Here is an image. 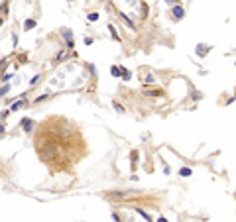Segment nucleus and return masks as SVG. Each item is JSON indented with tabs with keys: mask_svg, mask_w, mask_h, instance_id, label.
I'll return each instance as SVG.
<instances>
[{
	"mask_svg": "<svg viewBox=\"0 0 236 222\" xmlns=\"http://www.w3.org/2000/svg\"><path fill=\"white\" fill-rule=\"evenodd\" d=\"M63 40L67 41V47L69 49H75V43H73V32H69V29H63Z\"/></svg>",
	"mask_w": 236,
	"mask_h": 222,
	"instance_id": "obj_1",
	"label": "nucleus"
},
{
	"mask_svg": "<svg viewBox=\"0 0 236 222\" xmlns=\"http://www.w3.org/2000/svg\"><path fill=\"white\" fill-rule=\"evenodd\" d=\"M171 16H173V20H181L185 16V10L181 6H171Z\"/></svg>",
	"mask_w": 236,
	"mask_h": 222,
	"instance_id": "obj_2",
	"label": "nucleus"
},
{
	"mask_svg": "<svg viewBox=\"0 0 236 222\" xmlns=\"http://www.w3.org/2000/svg\"><path fill=\"white\" fill-rule=\"evenodd\" d=\"M20 126H22V128H24L26 132H32V128H34V120H30V118H22Z\"/></svg>",
	"mask_w": 236,
	"mask_h": 222,
	"instance_id": "obj_3",
	"label": "nucleus"
},
{
	"mask_svg": "<svg viewBox=\"0 0 236 222\" xmlns=\"http://www.w3.org/2000/svg\"><path fill=\"white\" fill-rule=\"evenodd\" d=\"M24 106H26V100H18V102H14V104L10 106V112H16V110L24 108Z\"/></svg>",
	"mask_w": 236,
	"mask_h": 222,
	"instance_id": "obj_4",
	"label": "nucleus"
},
{
	"mask_svg": "<svg viewBox=\"0 0 236 222\" xmlns=\"http://www.w3.org/2000/svg\"><path fill=\"white\" fill-rule=\"evenodd\" d=\"M126 195H130V191H118V193H108V197H110V198H122V197H126Z\"/></svg>",
	"mask_w": 236,
	"mask_h": 222,
	"instance_id": "obj_5",
	"label": "nucleus"
},
{
	"mask_svg": "<svg viewBox=\"0 0 236 222\" xmlns=\"http://www.w3.org/2000/svg\"><path fill=\"white\" fill-rule=\"evenodd\" d=\"M191 173H193V171H191L189 167H181V169H179V175H181V177H189Z\"/></svg>",
	"mask_w": 236,
	"mask_h": 222,
	"instance_id": "obj_6",
	"label": "nucleus"
},
{
	"mask_svg": "<svg viewBox=\"0 0 236 222\" xmlns=\"http://www.w3.org/2000/svg\"><path fill=\"white\" fill-rule=\"evenodd\" d=\"M32 28H35V20H26L24 22V29H32Z\"/></svg>",
	"mask_w": 236,
	"mask_h": 222,
	"instance_id": "obj_7",
	"label": "nucleus"
},
{
	"mask_svg": "<svg viewBox=\"0 0 236 222\" xmlns=\"http://www.w3.org/2000/svg\"><path fill=\"white\" fill-rule=\"evenodd\" d=\"M144 83H146V85H152V83H156V79H153V75H152V73H148V75L144 77Z\"/></svg>",
	"mask_w": 236,
	"mask_h": 222,
	"instance_id": "obj_8",
	"label": "nucleus"
},
{
	"mask_svg": "<svg viewBox=\"0 0 236 222\" xmlns=\"http://www.w3.org/2000/svg\"><path fill=\"white\" fill-rule=\"evenodd\" d=\"M110 73H112V77H120L122 75V69L120 67H110Z\"/></svg>",
	"mask_w": 236,
	"mask_h": 222,
	"instance_id": "obj_9",
	"label": "nucleus"
},
{
	"mask_svg": "<svg viewBox=\"0 0 236 222\" xmlns=\"http://www.w3.org/2000/svg\"><path fill=\"white\" fill-rule=\"evenodd\" d=\"M136 212H138V214H142V216H144V218H146L148 222H152V218H150V214H148V212H144L142 209H140V206H136Z\"/></svg>",
	"mask_w": 236,
	"mask_h": 222,
	"instance_id": "obj_10",
	"label": "nucleus"
},
{
	"mask_svg": "<svg viewBox=\"0 0 236 222\" xmlns=\"http://www.w3.org/2000/svg\"><path fill=\"white\" fill-rule=\"evenodd\" d=\"M10 92V85H4V87H0V98L4 97V94H8Z\"/></svg>",
	"mask_w": 236,
	"mask_h": 222,
	"instance_id": "obj_11",
	"label": "nucleus"
},
{
	"mask_svg": "<svg viewBox=\"0 0 236 222\" xmlns=\"http://www.w3.org/2000/svg\"><path fill=\"white\" fill-rule=\"evenodd\" d=\"M197 53L199 55H206V45H199L197 47Z\"/></svg>",
	"mask_w": 236,
	"mask_h": 222,
	"instance_id": "obj_12",
	"label": "nucleus"
},
{
	"mask_svg": "<svg viewBox=\"0 0 236 222\" xmlns=\"http://www.w3.org/2000/svg\"><path fill=\"white\" fill-rule=\"evenodd\" d=\"M87 18H88V22H97V20H99V14H97V12H93V14H88Z\"/></svg>",
	"mask_w": 236,
	"mask_h": 222,
	"instance_id": "obj_13",
	"label": "nucleus"
},
{
	"mask_svg": "<svg viewBox=\"0 0 236 222\" xmlns=\"http://www.w3.org/2000/svg\"><path fill=\"white\" fill-rule=\"evenodd\" d=\"M112 104H114V108L118 110V112H124V106L120 104V102H116V100H114V102H112Z\"/></svg>",
	"mask_w": 236,
	"mask_h": 222,
	"instance_id": "obj_14",
	"label": "nucleus"
},
{
	"mask_svg": "<svg viewBox=\"0 0 236 222\" xmlns=\"http://www.w3.org/2000/svg\"><path fill=\"white\" fill-rule=\"evenodd\" d=\"M120 18H122V20H124V22H126V24H128V26H130V28H134V22H132V20H130V18H126V16H124V14H122V16H120Z\"/></svg>",
	"mask_w": 236,
	"mask_h": 222,
	"instance_id": "obj_15",
	"label": "nucleus"
},
{
	"mask_svg": "<svg viewBox=\"0 0 236 222\" xmlns=\"http://www.w3.org/2000/svg\"><path fill=\"white\" fill-rule=\"evenodd\" d=\"M138 161V151H132V165H136Z\"/></svg>",
	"mask_w": 236,
	"mask_h": 222,
	"instance_id": "obj_16",
	"label": "nucleus"
},
{
	"mask_svg": "<svg viewBox=\"0 0 236 222\" xmlns=\"http://www.w3.org/2000/svg\"><path fill=\"white\" fill-rule=\"evenodd\" d=\"M63 57H65V51H59V53H57V57H55V61H61Z\"/></svg>",
	"mask_w": 236,
	"mask_h": 222,
	"instance_id": "obj_17",
	"label": "nucleus"
},
{
	"mask_svg": "<svg viewBox=\"0 0 236 222\" xmlns=\"http://www.w3.org/2000/svg\"><path fill=\"white\" fill-rule=\"evenodd\" d=\"M38 83H40V75H35V77L32 79V85H38Z\"/></svg>",
	"mask_w": 236,
	"mask_h": 222,
	"instance_id": "obj_18",
	"label": "nucleus"
},
{
	"mask_svg": "<svg viewBox=\"0 0 236 222\" xmlns=\"http://www.w3.org/2000/svg\"><path fill=\"white\" fill-rule=\"evenodd\" d=\"M112 218H114L116 222H120V214H118V212H112Z\"/></svg>",
	"mask_w": 236,
	"mask_h": 222,
	"instance_id": "obj_19",
	"label": "nucleus"
},
{
	"mask_svg": "<svg viewBox=\"0 0 236 222\" xmlns=\"http://www.w3.org/2000/svg\"><path fill=\"white\" fill-rule=\"evenodd\" d=\"M158 222H167V218H165V216H161V218H159Z\"/></svg>",
	"mask_w": 236,
	"mask_h": 222,
	"instance_id": "obj_20",
	"label": "nucleus"
},
{
	"mask_svg": "<svg viewBox=\"0 0 236 222\" xmlns=\"http://www.w3.org/2000/svg\"><path fill=\"white\" fill-rule=\"evenodd\" d=\"M4 130H6V128H4V126H2V124H0V134H2V132H4Z\"/></svg>",
	"mask_w": 236,
	"mask_h": 222,
	"instance_id": "obj_21",
	"label": "nucleus"
}]
</instances>
